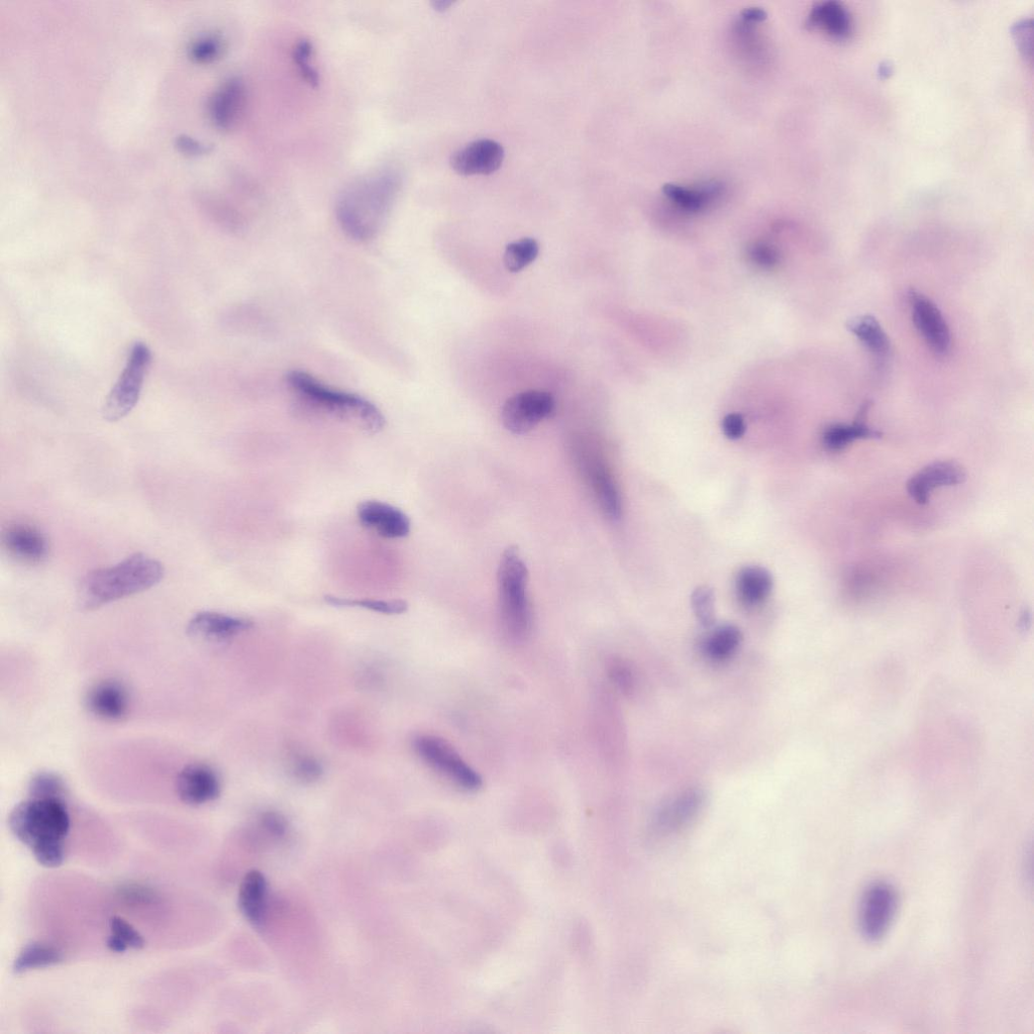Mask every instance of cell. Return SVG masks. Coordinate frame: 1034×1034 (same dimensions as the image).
Instances as JSON below:
<instances>
[{
  "label": "cell",
  "instance_id": "40",
  "mask_svg": "<svg viewBox=\"0 0 1034 1034\" xmlns=\"http://www.w3.org/2000/svg\"><path fill=\"white\" fill-rule=\"evenodd\" d=\"M262 823L266 829L275 835H282L285 832V821L277 813L267 812L262 816Z\"/></svg>",
  "mask_w": 1034,
  "mask_h": 1034
},
{
  "label": "cell",
  "instance_id": "43",
  "mask_svg": "<svg viewBox=\"0 0 1034 1034\" xmlns=\"http://www.w3.org/2000/svg\"><path fill=\"white\" fill-rule=\"evenodd\" d=\"M451 5H453V2H448V0H437V2L433 3V7L439 12H445Z\"/></svg>",
  "mask_w": 1034,
  "mask_h": 1034
},
{
  "label": "cell",
  "instance_id": "21",
  "mask_svg": "<svg viewBox=\"0 0 1034 1034\" xmlns=\"http://www.w3.org/2000/svg\"><path fill=\"white\" fill-rule=\"evenodd\" d=\"M808 25L840 41L847 40L853 33L849 11L837 2H824L814 6L808 16Z\"/></svg>",
  "mask_w": 1034,
  "mask_h": 1034
},
{
  "label": "cell",
  "instance_id": "8",
  "mask_svg": "<svg viewBox=\"0 0 1034 1034\" xmlns=\"http://www.w3.org/2000/svg\"><path fill=\"white\" fill-rule=\"evenodd\" d=\"M553 395L543 390H529L510 397L502 408L505 429L515 435H524L549 419L555 411Z\"/></svg>",
  "mask_w": 1034,
  "mask_h": 1034
},
{
  "label": "cell",
  "instance_id": "2",
  "mask_svg": "<svg viewBox=\"0 0 1034 1034\" xmlns=\"http://www.w3.org/2000/svg\"><path fill=\"white\" fill-rule=\"evenodd\" d=\"M70 824L63 798L31 797L19 803L9 817L13 834L32 850L39 864L47 868L63 864Z\"/></svg>",
  "mask_w": 1034,
  "mask_h": 1034
},
{
  "label": "cell",
  "instance_id": "22",
  "mask_svg": "<svg viewBox=\"0 0 1034 1034\" xmlns=\"http://www.w3.org/2000/svg\"><path fill=\"white\" fill-rule=\"evenodd\" d=\"M869 407V403L863 405L853 424H833L826 427L822 435L824 447L827 450L838 452L858 440L881 438L882 434L879 431L870 428L864 422Z\"/></svg>",
  "mask_w": 1034,
  "mask_h": 1034
},
{
  "label": "cell",
  "instance_id": "30",
  "mask_svg": "<svg viewBox=\"0 0 1034 1034\" xmlns=\"http://www.w3.org/2000/svg\"><path fill=\"white\" fill-rule=\"evenodd\" d=\"M112 935L108 941V947L115 953H124L129 948L140 950L145 947L144 938L138 933L129 922L119 916L110 921Z\"/></svg>",
  "mask_w": 1034,
  "mask_h": 1034
},
{
  "label": "cell",
  "instance_id": "10",
  "mask_svg": "<svg viewBox=\"0 0 1034 1034\" xmlns=\"http://www.w3.org/2000/svg\"><path fill=\"white\" fill-rule=\"evenodd\" d=\"M914 325L937 355H947L952 346L949 326L936 303L916 290L908 293Z\"/></svg>",
  "mask_w": 1034,
  "mask_h": 1034
},
{
  "label": "cell",
  "instance_id": "5",
  "mask_svg": "<svg viewBox=\"0 0 1034 1034\" xmlns=\"http://www.w3.org/2000/svg\"><path fill=\"white\" fill-rule=\"evenodd\" d=\"M528 580L529 570L519 549L507 548L500 560L497 583L502 625L514 641L525 640L532 629Z\"/></svg>",
  "mask_w": 1034,
  "mask_h": 1034
},
{
  "label": "cell",
  "instance_id": "24",
  "mask_svg": "<svg viewBox=\"0 0 1034 1034\" xmlns=\"http://www.w3.org/2000/svg\"><path fill=\"white\" fill-rule=\"evenodd\" d=\"M847 330L872 354L881 359L891 355L890 339L873 316H858L847 323Z\"/></svg>",
  "mask_w": 1034,
  "mask_h": 1034
},
{
  "label": "cell",
  "instance_id": "35",
  "mask_svg": "<svg viewBox=\"0 0 1034 1034\" xmlns=\"http://www.w3.org/2000/svg\"><path fill=\"white\" fill-rule=\"evenodd\" d=\"M64 793L63 780L53 773L38 774L30 783L31 797L63 798Z\"/></svg>",
  "mask_w": 1034,
  "mask_h": 1034
},
{
  "label": "cell",
  "instance_id": "36",
  "mask_svg": "<svg viewBox=\"0 0 1034 1034\" xmlns=\"http://www.w3.org/2000/svg\"><path fill=\"white\" fill-rule=\"evenodd\" d=\"M324 773L322 764L312 756L300 755L292 762V774L304 783H313L321 779Z\"/></svg>",
  "mask_w": 1034,
  "mask_h": 1034
},
{
  "label": "cell",
  "instance_id": "16",
  "mask_svg": "<svg viewBox=\"0 0 1034 1034\" xmlns=\"http://www.w3.org/2000/svg\"><path fill=\"white\" fill-rule=\"evenodd\" d=\"M504 150L493 140H478L455 152L451 158L452 168L459 174L488 175L502 164Z\"/></svg>",
  "mask_w": 1034,
  "mask_h": 1034
},
{
  "label": "cell",
  "instance_id": "15",
  "mask_svg": "<svg viewBox=\"0 0 1034 1034\" xmlns=\"http://www.w3.org/2000/svg\"><path fill=\"white\" fill-rule=\"evenodd\" d=\"M361 524L386 539H402L410 533L408 516L388 503L369 500L358 506Z\"/></svg>",
  "mask_w": 1034,
  "mask_h": 1034
},
{
  "label": "cell",
  "instance_id": "28",
  "mask_svg": "<svg viewBox=\"0 0 1034 1034\" xmlns=\"http://www.w3.org/2000/svg\"><path fill=\"white\" fill-rule=\"evenodd\" d=\"M64 960L63 954L56 948L40 943L27 946L14 964L16 973L57 965Z\"/></svg>",
  "mask_w": 1034,
  "mask_h": 1034
},
{
  "label": "cell",
  "instance_id": "34",
  "mask_svg": "<svg viewBox=\"0 0 1034 1034\" xmlns=\"http://www.w3.org/2000/svg\"><path fill=\"white\" fill-rule=\"evenodd\" d=\"M692 607L700 624L710 627L714 623L715 603L714 593L707 586L697 588L692 594Z\"/></svg>",
  "mask_w": 1034,
  "mask_h": 1034
},
{
  "label": "cell",
  "instance_id": "11",
  "mask_svg": "<svg viewBox=\"0 0 1034 1034\" xmlns=\"http://www.w3.org/2000/svg\"><path fill=\"white\" fill-rule=\"evenodd\" d=\"M966 478L965 469L957 462H935L925 466L909 479L907 491L916 503L924 505L935 489L962 484Z\"/></svg>",
  "mask_w": 1034,
  "mask_h": 1034
},
{
  "label": "cell",
  "instance_id": "39",
  "mask_svg": "<svg viewBox=\"0 0 1034 1034\" xmlns=\"http://www.w3.org/2000/svg\"><path fill=\"white\" fill-rule=\"evenodd\" d=\"M722 431L731 440H738L745 435L746 424L739 413H731L722 421Z\"/></svg>",
  "mask_w": 1034,
  "mask_h": 1034
},
{
  "label": "cell",
  "instance_id": "41",
  "mask_svg": "<svg viewBox=\"0 0 1034 1034\" xmlns=\"http://www.w3.org/2000/svg\"><path fill=\"white\" fill-rule=\"evenodd\" d=\"M179 147L182 148L184 152L192 155L203 154L209 152L210 150L209 147L201 145L198 142H195L194 140L189 139L187 137L182 138L180 140Z\"/></svg>",
  "mask_w": 1034,
  "mask_h": 1034
},
{
  "label": "cell",
  "instance_id": "17",
  "mask_svg": "<svg viewBox=\"0 0 1034 1034\" xmlns=\"http://www.w3.org/2000/svg\"><path fill=\"white\" fill-rule=\"evenodd\" d=\"M4 545L11 556L25 564H40L49 554L44 534L26 524L10 527L4 534Z\"/></svg>",
  "mask_w": 1034,
  "mask_h": 1034
},
{
  "label": "cell",
  "instance_id": "38",
  "mask_svg": "<svg viewBox=\"0 0 1034 1034\" xmlns=\"http://www.w3.org/2000/svg\"><path fill=\"white\" fill-rule=\"evenodd\" d=\"M749 258L754 264L765 269L774 268L780 263L779 252L765 243L753 245L749 250Z\"/></svg>",
  "mask_w": 1034,
  "mask_h": 1034
},
{
  "label": "cell",
  "instance_id": "12",
  "mask_svg": "<svg viewBox=\"0 0 1034 1034\" xmlns=\"http://www.w3.org/2000/svg\"><path fill=\"white\" fill-rule=\"evenodd\" d=\"M704 798L701 790L692 788L668 801L655 817V833L659 836H669L682 831L697 817L703 807Z\"/></svg>",
  "mask_w": 1034,
  "mask_h": 1034
},
{
  "label": "cell",
  "instance_id": "31",
  "mask_svg": "<svg viewBox=\"0 0 1034 1034\" xmlns=\"http://www.w3.org/2000/svg\"><path fill=\"white\" fill-rule=\"evenodd\" d=\"M325 600L337 607H361L388 615L404 613L408 608L403 600L350 599L332 595L326 596Z\"/></svg>",
  "mask_w": 1034,
  "mask_h": 1034
},
{
  "label": "cell",
  "instance_id": "18",
  "mask_svg": "<svg viewBox=\"0 0 1034 1034\" xmlns=\"http://www.w3.org/2000/svg\"><path fill=\"white\" fill-rule=\"evenodd\" d=\"M246 101V88L240 78L226 81L211 102V117L221 130H231L239 121Z\"/></svg>",
  "mask_w": 1034,
  "mask_h": 1034
},
{
  "label": "cell",
  "instance_id": "4",
  "mask_svg": "<svg viewBox=\"0 0 1034 1034\" xmlns=\"http://www.w3.org/2000/svg\"><path fill=\"white\" fill-rule=\"evenodd\" d=\"M286 380L296 397L310 408L352 422L371 434L385 427L381 410L358 394L335 389L313 375L298 370L290 372Z\"/></svg>",
  "mask_w": 1034,
  "mask_h": 1034
},
{
  "label": "cell",
  "instance_id": "13",
  "mask_svg": "<svg viewBox=\"0 0 1034 1034\" xmlns=\"http://www.w3.org/2000/svg\"><path fill=\"white\" fill-rule=\"evenodd\" d=\"M252 627L253 623L246 618L203 611L191 618L187 634L198 641L221 642L249 631Z\"/></svg>",
  "mask_w": 1034,
  "mask_h": 1034
},
{
  "label": "cell",
  "instance_id": "26",
  "mask_svg": "<svg viewBox=\"0 0 1034 1034\" xmlns=\"http://www.w3.org/2000/svg\"><path fill=\"white\" fill-rule=\"evenodd\" d=\"M773 579L765 568L753 566L744 568L737 578V591L747 605L762 603L771 593Z\"/></svg>",
  "mask_w": 1034,
  "mask_h": 1034
},
{
  "label": "cell",
  "instance_id": "29",
  "mask_svg": "<svg viewBox=\"0 0 1034 1034\" xmlns=\"http://www.w3.org/2000/svg\"><path fill=\"white\" fill-rule=\"evenodd\" d=\"M540 252L539 243L525 238L509 244L504 252V265L511 273L521 272L535 262Z\"/></svg>",
  "mask_w": 1034,
  "mask_h": 1034
},
{
  "label": "cell",
  "instance_id": "3",
  "mask_svg": "<svg viewBox=\"0 0 1034 1034\" xmlns=\"http://www.w3.org/2000/svg\"><path fill=\"white\" fill-rule=\"evenodd\" d=\"M165 574L163 565L144 554H135L119 564L88 573L78 588L81 608L93 610L136 595L159 584Z\"/></svg>",
  "mask_w": 1034,
  "mask_h": 1034
},
{
  "label": "cell",
  "instance_id": "6",
  "mask_svg": "<svg viewBox=\"0 0 1034 1034\" xmlns=\"http://www.w3.org/2000/svg\"><path fill=\"white\" fill-rule=\"evenodd\" d=\"M152 360L144 343L132 348L127 365L102 407V416L115 423L126 418L137 405Z\"/></svg>",
  "mask_w": 1034,
  "mask_h": 1034
},
{
  "label": "cell",
  "instance_id": "37",
  "mask_svg": "<svg viewBox=\"0 0 1034 1034\" xmlns=\"http://www.w3.org/2000/svg\"><path fill=\"white\" fill-rule=\"evenodd\" d=\"M223 52V43L218 37H206L197 41L191 49L195 60L202 63L215 61Z\"/></svg>",
  "mask_w": 1034,
  "mask_h": 1034
},
{
  "label": "cell",
  "instance_id": "23",
  "mask_svg": "<svg viewBox=\"0 0 1034 1034\" xmlns=\"http://www.w3.org/2000/svg\"><path fill=\"white\" fill-rule=\"evenodd\" d=\"M267 881L253 870L244 877L239 893V905L245 917L255 925L263 922L266 913Z\"/></svg>",
  "mask_w": 1034,
  "mask_h": 1034
},
{
  "label": "cell",
  "instance_id": "27",
  "mask_svg": "<svg viewBox=\"0 0 1034 1034\" xmlns=\"http://www.w3.org/2000/svg\"><path fill=\"white\" fill-rule=\"evenodd\" d=\"M742 643V633L735 626H722L714 630L703 643V652L714 661L731 658Z\"/></svg>",
  "mask_w": 1034,
  "mask_h": 1034
},
{
  "label": "cell",
  "instance_id": "33",
  "mask_svg": "<svg viewBox=\"0 0 1034 1034\" xmlns=\"http://www.w3.org/2000/svg\"><path fill=\"white\" fill-rule=\"evenodd\" d=\"M609 676L616 687L628 696H632L638 686L637 675L632 666L622 659H614L609 664Z\"/></svg>",
  "mask_w": 1034,
  "mask_h": 1034
},
{
  "label": "cell",
  "instance_id": "14",
  "mask_svg": "<svg viewBox=\"0 0 1034 1034\" xmlns=\"http://www.w3.org/2000/svg\"><path fill=\"white\" fill-rule=\"evenodd\" d=\"M176 790L182 802L188 805H202L216 800L221 793V781L211 767L192 764L178 775Z\"/></svg>",
  "mask_w": 1034,
  "mask_h": 1034
},
{
  "label": "cell",
  "instance_id": "9",
  "mask_svg": "<svg viewBox=\"0 0 1034 1034\" xmlns=\"http://www.w3.org/2000/svg\"><path fill=\"white\" fill-rule=\"evenodd\" d=\"M897 893L888 883L877 882L865 892L860 909V928L871 942L882 939L895 916Z\"/></svg>",
  "mask_w": 1034,
  "mask_h": 1034
},
{
  "label": "cell",
  "instance_id": "1",
  "mask_svg": "<svg viewBox=\"0 0 1034 1034\" xmlns=\"http://www.w3.org/2000/svg\"><path fill=\"white\" fill-rule=\"evenodd\" d=\"M400 186L393 170H382L353 182L336 205L338 223L357 242L373 240L384 227Z\"/></svg>",
  "mask_w": 1034,
  "mask_h": 1034
},
{
  "label": "cell",
  "instance_id": "20",
  "mask_svg": "<svg viewBox=\"0 0 1034 1034\" xmlns=\"http://www.w3.org/2000/svg\"><path fill=\"white\" fill-rule=\"evenodd\" d=\"M584 470L590 485L604 513L613 521L622 516V498L612 476L606 467L597 460L584 464Z\"/></svg>",
  "mask_w": 1034,
  "mask_h": 1034
},
{
  "label": "cell",
  "instance_id": "19",
  "mask_svg": "<svg viewBox=\"0 0 1034 1034\" xmlns=\"http://www.w3.org/2000/svg\"><path fill=\"white\" fill-rule=\"evenodd\" d=\"M87 705L89 710L100 718L119 720L129 709V695L121 683L114 680L105 681L91 689Z\"/></svg>",
  "mask_w": 1034,
  "mask_h": 1034
},
{
  "label": "cell",
  "instance_id": "7",
  "mask_svg": "<svg viewBox=\"0 0 1034 1034\" xmlns=\"http://www.w3.org/2000/svg\"><path fill=\"white\" fill-rule=\"evenodd\" d=\"M413 747L428 766L458 788L465 791L481 788V776L443 739L431 735L419 736L413 742Z\"/></svg>",
  "mask_w": 1034,
  "mask_h": 1034
},
{
  "label": "cell",
  "instance_id": "42",
  "mask_svg": "<svg viewBox=\"0 0 1034 1034\" xmlns=\"http://www.w3.org/2000/svg\"><path fill=\"white\" fill-rule=\"evenodd\" d=\"M742 18L745 23H760L766 20L767 13L759 8H749L742 13Z\"/></svg>",
  "mask_w": 1034,
  "mask_h": 1034
},
{
  "label": "cell",
  "instance_id": "32",
  "mask_svg": "<svg viewBox=\"0 0 1034 1034\" xmlns=\"http://www.w3.org/2000/svg\"><path fill=\"white\" fill-rule=\"evenodd\" d=\"M313 56L314 47L308 40H301L293 50V59L301 77L310 86L317 88L321 79L318 70L312 62Z\"/></svg>",
  "mask_w": 1034,
  "mask_h": 1034
},
{
  "label": "cell",
  "instance_id": "25",
  "mask_svg": "<svg viewBox=\"0 0 1034 1034\" xmlns=\"http://www.w3.org/2000/svg\"><path fill=\"white\" fill-rule=\"evenodd\" d=\"M663 193L679 209L688 213H699L706 208L709 201L717 196L722 187L713 182L707 183L700 188H687L678 184L667 183L663 186Z\"/></svg>",
  "mask_w": 1034,
  "mask_h": 1034
}]
</instances>
